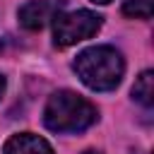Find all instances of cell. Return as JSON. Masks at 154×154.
I'll list each match as a JSON object with an SVG mask.
<instances>
[{
    "label": "cell",
    "instance_id": "cell-1",
    "mask_svg": "<svg viewBox=\"0 0 154 154\" xmlns=\"http://www.w3.org/2000/svg\"><path fill=\"white\" fill-rule=\"evenodd\" d=\"M79 79L94 91H111L120 84L125 63L123 55L111 46H91L82 51L75 60Z\"/></svg>",
    "mask_w": 154,
    "mask_h": 154
},
{
    "label": "cell",
    "instance_id": "cell-2",
    "mask_svg": "<svg viewBox=\"0 0 154 154\" xmlns=\"http://www.w3.org/2000/svg\"><path fill=\"white\" fill-rule=\"evenodd\" d=\"M43 123L53 132H82L96 123V108L75 91H55L43 108Z\"/></svg>",
    "mask_w": 154,
    "mask_h": 154
},
{
    "label": "cell",
    "instance_id": "cell-3",
    "mask_svg": "<svg viewBox=\"0 0 154 154\" xmlns=\"http://www.w3.org/2000/svg\"><path fill=\"white\" fill-rule=\"evenodd\" d=\"M101 29V17L89 10H77V12H60L55 14L53 22V36L55 46H72L77 41H84L94 36Z\"/></svg>",
    "mask_w": 154,
    "mask_h": 154
},
{
    "label": "cell",
    "instance_id": "cell-4",
    "mask_svg": "<svg viewBox=\"0 0 154 154\" xmlns=\"http://www.w3.org/2000/svg\"><path fill=\"white\" fill-rule=\"evenodd\" d=\"M2 154H53V149L43 137L31 135V132H22V135H12L5 142Z\"/></svg>",
    "mask_w": 154,
    "mask_h": 154
},
{
    "label": "cell",
    "instance_id": "cell-5",
    "mask_svg": "<svg viewBox=\"0 0 154 154\" xmlns=\"http://www.w3.org/2000/svg\"><path fill=\"white\" fill-rule=\"evenodd\" d=\"M53 10L55 7L48 0H31L19 10V24L26 29H41L46 24V19H51Z\"/></svg>",
    "mask_w": 154,
    "mask_h": 154
},
{
    "label": "cell",
    "instance_id": "cell-6",
    "mask_svg": "<svg viewBox=\"0 0 154 154\" xmlns=\"http://www.w3.org/2000/svg\"><path fill=\"white\" fill-rule=\"evenodd\" d=\"M132 96L142 106H152L154 103V75H152V70H144L137 77V82L132 87Z\"/></svg>",
    "mask_w": 154,
    "mask_h": 154
},
{
    "label": "cell",
    "instance_id": "cell-7",
    "mask_svg": "<svg viewBox=\"0 0 154 154\" xmlns=\"http://www.w3.org/2000/svg\"><path fill=\"white\" fill-rule=\"evenodd\" d=\"M123 12L128 17L149 19L152 17V0H125L123 2Z\"/></svg>",
    "mask_w": 154,
    "mask_h": 154
},
{
    "label": "cell",
    "instance_id": "cell-8",
    "mask_svg": "<svg viewBox=\"0 0 154 154\" xmlns=\"http://www.w3.org/2000/svg\"><path fill=\"white\" fill-rule=\"evenodd\" d=\"M2 91H5V77L0 75V96H2Z\"/></svg>",
    "mask_w": 154,
    "mask_h": 154
},
{
    "label": "cell",
    "instance_id": "cell-9",
    "mask_svg": "<svg viewBox=\"0 0 154 154\" xmlns=\"http://www.w3.org/2000/svg\"><path fill=\"white\" fill-rule=\"evenodd\" d=\"M94 2H101V5H106V2H111V0H94Z\"/></svg>",
    "mask_w": 154,
    "mask_h": 154
},
{
    "label": "cell",
    "instance_id": "cell-10",
    "mask_svg": "<svg viewBox=\"0 0 154 154\" xmlns=\"http://www.w3.org/2000/svg\"><path fill=\"white\" fill-rule=\"evenodd\" d=\"M84 154H99V152H84Z\"/></svg>",
    "mask_w": 154,
    "mask_h": 154
}]
</instances>
